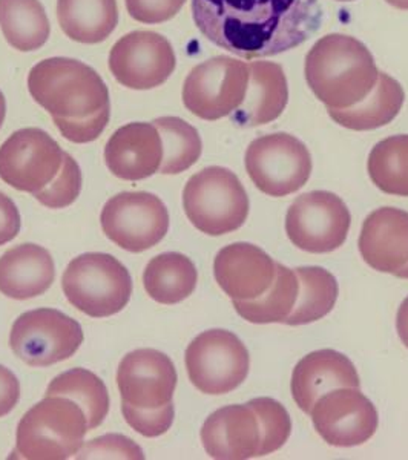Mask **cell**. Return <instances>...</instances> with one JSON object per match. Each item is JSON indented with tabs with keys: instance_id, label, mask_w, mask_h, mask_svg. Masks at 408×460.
<instances>
[{
	"instance_id": "15",
	"label": "cell",
	"mask_w": 408,
	"mask_h": 460,
	"mask_svg": "<svg viewBox=\"0 0 408 460\" xmlns=\"http://www.w3.org/2000/svg\"><path fill=\"white\" fill-rule=\"evenodd\" d=\"M108 66L121 86L151 91L168 82L177 66V58L163 34L136 30L120 37L111 48Z\"/></svg>"
},
{
	"instance_id": "7",
	"label": "cell",
	"mask_w": 408,
	"mask_h": 460,
	"mask_svg": "<svg viewBox=\"0 0 408 460\" xmlns=\"http://www.w3.org/2000/svg\"><path fill=\"white\" fill-rule=\"evenodd\" d=\"M62 288L69 304L91 318L120 314L132 295L131 275L108 253H84L63 273Z\"/></svg>"
},
{
	"instance_id": "32",
	"label": "cell",
	"mask_w": 408,
	"mask_h": 460,
	"mask_svg": "<svg viewBox=\"0 0 408 460\" xmlns=\"http://www.w3.org/2000/svg\"><path fill=\"white\" fill-rule=\"evenodd\" d=\"M368 175L384 194L408 197V136L388 137L368 155Z\"/></svg>"
},
{
	"instance_id": "8",
	"label": "cell",
	"mask_w": 408,
	"mask_h": 460,
	"mask_svg": "<svg viewBox=\"0 0 408 460\" xmlns=\"http://www.w3.org/2000/svg\"><path fill=\"white\" fill-rule=\"evenodd\" d=\"M249 65L231 56H215L191 69L182 99L201 120L217 121L234 114L246 99Z\"/></svg>"
},
{
	"instance_id": "40",
	"label": "cell",
	"mask_w": 408,
	"mask_h": 460,
	"mask_svg": "<svg viewBox=\"0 0 408 460\" xmlns=\"http://www.w3.org/2000/svg\"><path fill=\"white\" fill-rule=\"evenodd\" d=\"M396 329H398V335L403 341V344L408 349V296L404 299V303L399 307L398 316H396Z\"/></svg>"
},
{
	"instance_id": "9",
	"label": "cell",
	"mask_w": 408,
	"mask_h": 460,
	"mask_svg": "<svg viewBox=\"0 0 408 460\" xmlns=\"http://www.w3.org/2000/svg\"><path fill=\"white\" fill-rule=\"evenodd\" d=\"M244 164L253 184L275 199L298 192L312 173L309 149L284 132L255 138L247 147Z\"/></svg>"
},
{
	"instance_id": "5",
	"label": "cell",
	"mask_w": 408,
	"mask_h": 460,
	"mask_svg": "<svg viewBox=\"0 0 408 460\" xmlns=\"http://www.w3.org/2000/svg\"><path fill=\"white\" fill-rule=\"evenodd\" d=\"M88 431L80 405L65 396H45L21 419L10 459H69L79 453Z\"/></svg>"
},
{
	"instance_id": "29",
	"label": "cell",
	"mask_w": 408,
	"mask_h": 460,
	"mask_svg": "<svg viewBox=\"0 0 408 460\" xmlns=\"http://www.w3.org/2000/svg\"><path fill=\"white\" fill-rule=\"evenodd\" d=\"M47 396H65L80 405L86 416L88 429L100 427L110 413V393L105 382L84 368H73L54 377Z\"/></svg>"
},
{
	"instance_id": "30",
	"label": "cell",
	"mask_w": 408,
	"mask_h": 460,
	"mask_svg": "<svg viewBox=\"0 0 408 460\" xmlns=\"http://www.w3.org/2000/svg\"><path fill=\"white\" fill-rule=\"evenodd\" d=\"M295 273L299 281L298 299L284 324L306 325L327 316L340 293L336 278L316 266L299 267Z\"/></svg>"
},
{
	"instance_id": "41",
	"label": "cell",
	"mask_w": 408,
	"mask_h": 460,
	"mask_svg": "<svg viewBox=\"0 0 408 460\" xmlns=\"http://www.w3.org/2000/svg\"><path fill=\"white\" fill-rule=\"evenodd\" d=\"M6 117V99L4 93L0 91V129H2V126H4V121H5Z\"/></svg>"
},
{
	"instance_id": "13",
	"label": "cell",
	"mask_w": 408,
	"mask_h": 460,
	"mask_svg": "<svg viewBox=\"0 0 408 460\" xmlns=\"http://www.w3.org/2000/svg\"><path fill=\"white\" fill-rule=\"evenodd\" d=\"M351 215L338 195L314 190L299 195L286 215V234L310 253H330L346 243Z\"/></svg>"
},
{
	"instance_id": "44",
	"label": "cell",
	"mask_w": 408,
	"mask_h": 460,
	"mask_svg": "<svg viewBox=\"0 0 408 460\" xmlns=\"http://www.w3.org/2000/svg\"><path fill=\"white\" fill-rule=\"evenodd\" d=\"M338 2H353V0H338Z\"/></svg>"
},
{
	"instance_id": "22",
	"label": "cell",
	"mask_w": 408,
	"mask_h": 460,
	"mask_svg": "<svg viewBox=\"0 0 408 460\" xmlns=\"http://www.w3.org/2000/svg\"><path fill=\"white\" fill-rule=\"evenodd\" d=\"M288 102V79L283 66L264 60L251 62L246 99L231 115L232 121L244 128L272 123L286 111Z\"/></svg>"
},
{
	"instance_id": "43",
	"label": "cell",
	"mask_w": 408,
	"mask_h": 460,
	"mask_svg": "<svg viewBox=\"0 0 408 460\" xmlns=\"http://www.w3.org/2000/svg\"><path fill=\"white\" fill-rule=\"evenodd\" d=\"M398 278H404V279H408V262L407 266H404L399 272L395 273Z\"/></svg>"
},
{
	"instance_id": "34",
	"label": "cell",
	"mask_w": 408,
	"mask_h": 460,
	"mask_svg": "<svg viewBox=\"0 0 408 460\" xmlns=\"http://www.w3.org/2000/svg\"><path fill=\"white\" fill-rule=\"evenodd\" d=\"M82 169L68 152H65L62 169L58 177L47 189L34 195L39 203L47 206L48 209H65L79 199L82 192Z\"/></svg>"
},
{
	"instance_id": "36",
	"label": "cell",
	"mask_w": 408,
	"mask_h": 460,
	"mask_svg": "<svg viewBox=\"0 0 408 460\" xmlns=\"http://www.w3.org/2000/svg\"><path fill=\"white\" fill-rule=\"evenodd\" d=\"M188 0H125L126 11L143 25H160L177 16Z\"/></svg>"
},
{
	"instance_id": "4",
	"label": "cell",
	"mask_w": 408,
	"mask_h": 460,
	"mask_svg": "<svg viewBox=\"0 0 408 460\" xmlns=\"http://www.w3.org/2000/svg\"><path fill=\"white\" fill-rule=\"evenodd\" d=\"M28 91L53 120H84L111 106L105 80L77 58H49L36 63L28 74Z\"/></svg>"
},
{
	"instance_id": "14",
	"label": "cell",
	"mask_w": 408,
	"mask_h": 460,
	"mask_svg": "<svg viewBox=\"0 0 408 460\" xmlns=\"http://www.w3.org/2000/svg\"><path fill=\"white\" fill-rule=\"evenodd\" d=\"M105 235L123 251L140 252L157 246L169 230V212L151 192H123L105 204L100 215Z\"/></svg>"
},
{
	"instance_id": "24",
	"label": "cell",
	"mask_w": 408,
	"mask_h": 460,
	"mask_svg": "<svg viewBox=\"0 0 408 460\" xmlns=\"http://www.w3.org/2000/svg\"><path fill=\"white\" fill-rule=\"evenodd\" d=\"M56 16L65 36L84 45L108 40L120 19L117 0H58Z\"/></svg>"
},
{
	"instance_id": "2",
	"label": "cell",
	"mask_w": 408,
	"mask_h": 460,
	"mask_svg": "<svg viewBox=\"0 0 408 460\" xmlns=\"http://www.w3.org/2000/svg\"><path fill=\"white\" fill-rule=\"evenodd\" d=\"M177 381L173 362L162 351L138 349L128 353L117 372L121 413L128 425L145 438L168 433L175 416Z\"/></svg>"
},
{
	"instance_id": "38",
	"label": "cell",
	"mask_w": 408,
	"mask_h": 460,
	"mask_svg": "<svg viewBox=\"0 0 408 460\" xmlns=\"http://www.w3.org/2000/svg\"><path fill=\"white\" fill-rule=\"evenodd\" d=\"M21 214L14 201L0 190V246L14 240L21 232Z\"/></svg>"
},
{
	"instance_id": "31",
	"label": "cell",
	"mask_w": 408,
	"mask_h": 460,
	"mask_svg": "<svg viewBox=\"0 0 408 460\" xmlns=\"http://www.w3.org/2000/svg\"><path fill=\"white\" fill-rule=\"evenodd\" d=\"M162 137L163 162L160 172L177 175L192 168L203 152L199 131L180 117H158L152 121Z\"/></svg>"
},
{
	"instance_id": "6",
	"label": "cell",
	"mask_w": 408,
	"mask_h": 460,
	"mask_svg": "<svg viewBox=\"0 0 408 460\" xmlns=\"http://www.w3.org/2000/svg\"><path fill=\"white\" fill-rule=\"evenodd\" d=\"M183 208L195 229L206 235L220 236L246 223L249 197L231 169L210 166L189 178L183 190Z\"/></svg>"
},
{
	"instance_id": "25",
	"label": "cell",
	"mask_w": 408,
	"mask_h": 460,
	"mask_svg": "<svg viewBox=\"0 0 408 460\" xmlns=\"http://www.w3.org/2000/svg\"><path fill=\"white\" fill-rule=\"evenodd\" d=\"M405 93L398 80L379 73L372 93L346 110H327L332 120L351 131H373L392 123L403 110Z\"/></svg>"
},
{
	"instance_id": "1",
	"label": "cell",
	"mask_w": 408,
	"mask_h": 460,
	"mask_svg": "<svg viewBox=\"0 0 408 460\" xmlns=\"http://www.w3.org/2000/svg\"><path fill=\"white\" fill-rule=\"evenodd\" d=\"M191 11L209 42L246 60L303 45L323 22L320 0H191Z\"/></svg>"
},
{
	"instance_id": "37",
	"label": "cell",
	"mask_w": 408,
	"mask_h": 460,
	"mask_svg": "<svg viewBox=\"0 0 408 460\" xmlns=\"http://www.w3.org/2000/svg\"><path fill=\"white\" fill-rule=\"evenodd\" d=\"M111 106L100 111L97 114L84 119V120H58L54 119V125L63 138L68 142L84 145V143L95 142L110 123Z\"/></svg>"
},
{
	"instance_id": "42",
	"label": "cell",
	"mask_w": 408,
	"mask_h": 460,
	"mask_svg": "<svg viewBox=\"0 0 408 460\" xmlns=\"http://www.w3.org/2000/svg\"><path fill=\"white\" fill-rule=\"evenodd\" d=\"M386 2L398 10L408 11V0H386Z\"/></svg>"
},
{
	"instance_id": "28",
	"label": "cell",
	"mask_w": 408,
	"mask_h": 460,
	"mask_svg": "<svg viewBox=\"0 0 408 460\" xmlns=\"http://www.w3.org/2000/svg\"><path fill=\"white\" fill-rule=\"evenodd\" d=\"M299 292V281L292 269L277 262V275L264 295L249 301H234L236 314L252 324H284L292 314Z\"/></svg>"
},
{
	"instance_id": "16",
	"label": "cell",
	"mask_w": 408,
	"mask_h": 460,
	"mask_svg": "<svg viewBox=\"0 0 408 460\" xmlns=\"http://www.w3.org/2000/svg\"><path fill=\"white\" fill-rule=\"evenodd\" d=\"M321 438L340 448L358 447L372 439L379 418L372 401L359 388H336L323 394L310 411Z\"/></svg>"
},
{
	"instance_id": "35",
	"label": "cell",
	"mask_w": 408,
	"mask_h": 460,
	"mask_svg": "<svg viewBox=\"0 0 408 460\" xmlns=\"http://www.w3.org/2000/svg\"><path fill=\"white\" fill-rule=\"evenodd\" d=\"M75 459H131L143 460V450L129 438L121 434H106L82 445Z\"/></svg>"
},
{
	"instance_id": "27",
	"label": "cell",
	"mask_w": 408,
	"mask_h": 460,
	"mask_svg": "<svg viewBox=\"0 0 408 460\" xmlns=\"http://www.w3.org/2000/svg\"><path fill=\"white\" fill-rule=\"evenodd\" d=\"M0 30L21 53L37 51L49 40L51 23L40 0H0Z\"/></svg>"
},
{
	"instance_id": "20",
	"label": "cell",
	"mask_w": 408,
	"mask_h": 460,
	"mask_svg": "<svg viewBox=\"0 0 408 460\" xmlns=\"http://www.w3.org/2000/svg\"><path fill=\"white\" fill-rule=\"evenodd\" d=\"M361 381L353 362L340 351L324 349L304 356L292 375V396L304 413L310 414L315 402L336 388H359Z\"/></svg>"
},
{
	"instance_id": "26",
	"label": "cell",
	"mask_w": 408,
	"mask_h": 460,
	"mask_svg": "<svg viewBox=\"0 0 408 460\" xmlns=\"http://www.w3.org/2000/svg\"><path fill=\"white\" fill-rule=\"evenodd\" d=\"M197 281L199 272L194 262L177 252L152 258L143 273L147 295L164 305H173L189 298L197 288Z\"/></svg>"
},
{
	"instance_id": "39",
	"label": "cell",
	"mask_w": 408,
	"mask_h": 460,
	"mask_svg": "<svg viewBox=\"0 0 408 460\" xmlns=\"http://www.w3.org/2000/svg\"><path fill=\"white\" fill-rule=\"evenodd\" d=\"M21 399V382L6 367L0 366V418L10 414Z\"/></svg>"
},
{
	"instance_id": "21",
	"label": "cell",
	"mask_w": 408,
	"mask_h": 460,
	"mask_svg": "<svg viewBox=\"0 0 408 460\" xmlns=\"http://www.w3.org/2000/svg\"><path fill=\"white\" fill-rule=\"evenodd\" d=\"M359 252L368 266L382 273L399 272L408 262V212L381 208L367 217Z\"/></svg>"
},
{
	"instance_id": "19",
	"label": "cell",
	"mask_w": 408,
	"mask_h": 460,
	"mask_svg": "<svg viewBox=\"0 0 408 460\" xmlns=\"http://www.w3.org/2000/svg\"><path fill=\"white\" fill-rule=\"evenodd\" d=\"M204 450L218 460H246L258 457L262 431L257 414L249 405L220 408L201 429Z\"/></svg>"
},
{
	"instance_id": "18",
	"label": "cell",
	"mask_w": 408,
	"mask_h": 460,
	"mask_svg": "<svg viewBox=\"0 0 408 460\" xmlns=\"http://www.w3.org/2000/svg\"><path fill=\"white\" fill-rule=\"evenodd\" d=\"M163 143L154 123L134 121L119 128L105 146L110 172L125 181H140L162 168Z\"/></svg>"
},
{
	"instance_id": "12",
	"label": "cell",
	"mask_w": 408,
	"mask_h": 460,
	"mask_svg": "<svg viewBox=\"0 0 408 460\" xmlns=\"http://www.w3.org/2000/svg\"><path fill=\"white\" fill-rule=\"evenodd\" d=\"M65 151L40 128H23L0 146V178L32 197L53 183L62 169Z\"/></svg>"
},
{
	"instance_id": "10",
	"label": "cell",
	"mask_w": 408,
	"mask_h": 460,
	"mask_svg": "<svg viewBox=\"0 0 408 460\" xmlns=\"http://www.w3.org/2000/svg\"><path fill=\"white\" fill-rule=\"evenodd\" d=\"M186 370L204 394H226L246 381L251 358L246 345L227 330L214 329L197 336L186 350Z\"/></svg>"
},
{
	"instance_id": "3",
	"label": "cell",
	"mask_w": 408,
	"mask_h": 460,
	"mask_svg": "<svg viewBox=\"0 0 408 460\" xmlns=\"http://www.w3.org/2000/svg\"><path fill=\"white\" fill-rule=\"evenodd\" d=\"M309 88L327 110H346L372 93L379 79L368 48L347 34H327L315 43L304 63Z\"/></svg>"
},
{
	"instance_id": "23",
	"label": "cell",
	"mask_w": 408,
	"mask_h": 460,
	"mask_svg": "<svg viewBox=\"0 0 408 460\" xmlns=\"http://www.w3.org/2000/svg\"><path fill=\"white\" fill-rule=\"evenodd\" d=\"M56 278L51 253L37 244H21L0 257V293L23 301L36 298L51 288Z\"/></svg>"
},
{
	"instance_id": "11",
	"label": "cell",
	"mask_w": 408,
	"mask_h": 460,
	"mask_svg": "<svg viewBox=\"0 0 408 460\" xmlns=\"http://www.w3.org/2000/svg\"><path fill=\"white\" fill-rule=\"evenodd\" d=\"M82 342V325L56 309L30 310L21 314L10 333L11 350L30 367L67 361Z\"/></svg>"
},
{
	"instance_id": "17",
	"label": "cell",
	"mask_w": 408,
	"mask_h": 460,
	"mask_svg": "<svg viewBox=\"0 0 408 460\" xmlns=\"http://www.w3.org/2000/svg\"><path fill=\"white\" fill-rule=\"evenodd\" d=\"M214 275L232 301H249L262 296L272 286L277 262L258 246L235 243L217 253Z\"/></svg>"
},
{
	"instance_id": "33",
	"label": "cell",
	"mask_w": 408,
	"mask_h": 460,
	"mask_svg": "<svg viewBox=\"0 0 408 460\" xmlns=\"http://www.w3.org/2000/svg\"><path fill=\"white\" fill-rule=\"evenodd\" d=\"M247 405L255 411L260 422L262 445L258 457L283 448L292 433V420L288 410L272 398L252 399Z\"/></svg>"
}]
</instances>
